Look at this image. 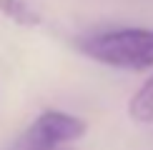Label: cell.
Segmentation results:
<instances>
[{"mask_svg": "<svg viewBox=\"0 0 153 150\" xmlns=\"http://www.w3.org/2000/svg\"><path fill=\"white\" fill-rule=\"evenodd\" d=\"M88 133V123L65 110H43L23 133L20 143L33 150H55L65 143L80 140Z\"/></svg>", "mask_w": 153, "mask_h": 150, "instance_id": "2", "label": "cell"}, {"mask_svg": "<svg viewBox=\"0 0 153 150\" xmlns=\"http://www.w3.org/2000/svg\"><path fill=\"white\" fill-rule=\"evenodd\" d=\"M80 53L116 70L141 73L153 68V28H113L80 40Z\"/></svg>", "mask_w": 153, "mask_h": 150, "instance_id": "1", "label": "cell"}, {"mask_svg": "<svg viewBox=\"0 0 153 150\" xmlns=\"http://www.w3.org/2000/svg\"><path fill=\"white\" fill-rule=\"evenodd\" d=\"M0 12L20 28H38L43 23L40 12L25 0H0Z\"/></svg>", "mask_w": 153, "mask_h": 150, "instance_id": "4", "label": "cell"}, {"mask_svg": "<svg viewBox=\"0 0 153 150\" xmlns=\"http://www.w3.org/2000/svg\"><path fill=\"white\" fill-rule=\"evenodd\" d=\"M13 150H33V148H28L25 143H20V140H18V143H15V148H13ZM55 150H63V148H55Z\"/></svg>", "mask_w": 153, "mask_h": 150, "instance_id": "5", "label": "cell"}, {"mask_svg": "<svg viewBox=\"0 0 153 150\" xmlns=\"http://www.w3.org/2000/svg\"><path fill=\"white\" fill-rule=\"evenodd\" d=\"M128 115H131V120H136L141 125H151L153 123V73L131 95V100H128Z\"/></svg>", "mask_w": 153, "mask_h": 150, "instance_id": "3", "label": "cell"}]
</instances>
